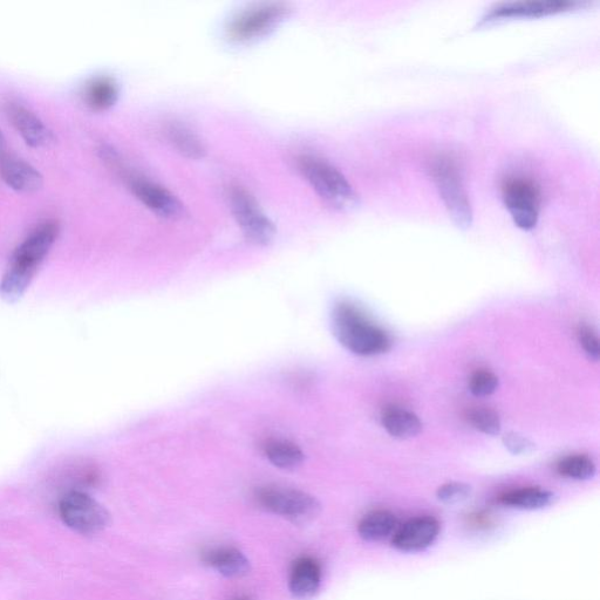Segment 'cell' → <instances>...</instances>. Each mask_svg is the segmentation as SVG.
I'll return each mask as SVG.
<instances>
[{
	"mask_svg": "<svg viewBox=\"0 0 600 600\" xmlns=\"http://www.w3.org/2000/svg\"><path fill=\"white\" fill-rule=\"evenodd\" d=\"M322 585V570L315 559L302 558L293 565L289 588L292 596L299 600L315 597Z\"/></svg>",
	"mask_w": 600,
	"mask_h": 600,
	"instance_id": "9a60e30c",
	"label": "cell"
},
{
	"mask_svg": "<svg viewBox=\"0 0 600 600\" xmlns=\"http://www.w3.org/2000/svg\"><path fill=\"white\" fill-rule=\"evenodd\" d=\"M499 378L489 371H477L469 380V390L475 397L483 398L494 394L499 388Z\"/></svg>",
	"mask_w": 600,
	"mask_h": 600,
	"instance_id": "d4e9b609",
	"label": "cell"
},
{
	"mask_svg": "<svg viewBox=\"0 0 600 600\" xmlns=\"http://www.w3.org/2000/svg\"><path fill=\"white\" fill-rule=\"evenodd\" d=\"M264 455L279 469L293 470L303 465L305 454L295 442L272 439L264 445Z\"/></svg>",
	"mask_w": 600,
	"mask_h": 600,
	"instance_id": "ffe728a7",
	"label": "cell"
},
{
	"mask_svg": "<svg viewBox=\"0 0 600 600\" xmlns=\"http://www.w3.org/2000/svg\"><path fill=\"white\" fill-rule=\"evenodd\" d=\"M5 111L27 145L34 148L49 147L56 140L51 129L29 108L18 102H8Z\"/></svg>",
	"mask_w": 600,
	"mask_h": 600,
	"instance_id": "4fadbf2b",
	"label": "cell"
},
{
	"mask_svg": "<svg viewBox=\"0 0 600 600\" xmlns=\"http://www.w3.org/2000/svg\"><path fill=\"white\" fill-rule=\"evenodd\" d=\"M503 445L511 454L525 455L533 453L536 445L520 433L510 432L503 436Z\"/></svg>",
	"mask_w": 600,
	"mask_h": 600,
	"instance_id": "83f0119b",
	"label": "cell"
},
{
	"mask_svg": "<svg viewBox=\"0 0 600 600\" xmlns=\"http://www.w3.org/2000/svg\"><path fill=\"white\" fill-rule=\"evenodd\" d=\"M166 135L177 152L188 159H201L206 154V147L199 136L180 122L169 124L166 128Z\"/></svg>",
	"mask_w": 600,
	"mask_h": 600,
	"instance_id": "7402d4cb",
	"label": "cell"
},
{
	"mask_svg": "<svg viewBox=\"0 0 600 600\" xmlns=\"http://www.w3.org/2000/svg\"><path fill=\"white\" fill-rule=\"evenodd\" d=\"M119 93L117 81L111 77H99L87 84L84 97L86 104L95 111H107L117 104Z\"/></svg>",
	"mask_w": 600,
	"mask_h": 600,
	"instance_id": "44dd1931",
	"label": "cell"
},
{
	"mask_svg": "<svg viewBox=\"0 0 600 600\" xmlns=\"http://www.w3.org/2000/svg\"><path fill=\"white\" fill-rule=\"evenodd\" d=\"M59 514L67 527L83 535L98 534L111 521L108 511L80 490H71L61 497Z\"/></svg>",
	"mask_w": 600,
	"mask_h": 600,
	"instance_id": "30bf717a",
	"label": "cell"
},
{
	"mask_svg": "<svg viewBox=\"0 0 600 600\" xmlns=\"http://www.w3.org/2000/svg\"><path fill=\"white\" fill-rule=\"evenodd\" d=\"M6 154V142L2 132H0V159Z\"/></svg>",
	"mask_w": 600,
	"mask_h": 600,
	"instance_id": "f1b7e54d",
	"label": "cell"
},
{
	"mask_svg": "<svg viewBox=\"0 0 600 600\" xmlns=\"http://www.w3.org/2000/svg\"><path fill=\"white\" fill-rule=\"evenodd\" d=\"M441 525L434 517H415L399 525L392 537L393 547L406 554L425 551L438 541Z\"/></svg>",
	"mask_w": 600,
	"mask_h": 600,
	"instance_id": "7c38bea8",
	"label": "cell"
},
{
	"mask_svg": "<svg viewBox=\"0 0 600 600\" xmlns=\"http://www.w3.org/2000/svg\"><path fill=\"white\" fill-rule=\"evenodd\" d=\"M586 3L572 0H523L495 4L481 17L477 27H487L509 20L540 19L583 9Z\"/></svg>",
	"mask_w": 600,
	"mask_h": 600,
	"instance_id": "9c48e42d",
	"label": "cell"
},
{
	"mask_svg": "<svg viewBox=\"0 0 600 600\" xmlns=\"http://www.w3.org/2000/svg\"><path fill=\"white\" fill-rule=\"evenodd\" d=\"M502 199L516 227L524 231L537 227L542 192L535 180L524 175L506 177L502 183Z\"/></svg>",
	"mask_w": 600,
	"mask_h": 600,
	"instance_id": "52a82bcc",
	"label": "cell"
},
{
	"mask_svg": "<svg viewBox=\"0 0 600 600\" xmlns=\"http://www.w3.org/2000/svg\"><path fill=\"white\" fill-rule=\"evenodd\" d=\"M432 176L449 217L456 227H472L474 213L458 163L450 156L440 155L432 163Z\"/></svg>",
	"mask_w": 600,
	"mask_h": 600,
	"instance_id": "277c9868",
	"label": "cell"
},
{
	"mask_svg": "<svg viewBox=\"0 0 600 600\" xmlns=\"http://www.w3.org/2000/svg\"><path fill=\"white\" fill-rule=\"evenodd\" d=\"M557 472L568 479L591 480L597 473L595 462L585 455H571L557 463Z\"/></svg>",
	"mask_w": 600,
	"mask_h": 600,
	"instance_id": "603a6c76",
	"label": "cell"
},
{
	"mask_svg": "<svg viewBox=\"0 0 600 600\" xmlns=\"http://www.w3.org/2000/svg\"><path fill=\"white\" fill-rule=\"evenodd\" d=\"M255 497L259 506L296 525L309 524L322 513V504L303 490L267 486L258 489Z\"/></svg>",
	"mask_w": 600,
	"mask_h": 600,
	"instance_id": "8992f818",
	"label": "cell"
},
{
	"mask_svg": "<svg viewBox=\"0 0 600 600\" xmlns=\"http://www.w3.org/2000/svg\"><path fill=\"white\" fill-rule=\"evenodd\" d=\"M0 176L9 187L19 193L38 192L44 184V177L38 169L29 162L8 154L0 159Z\"/></svg>",
	"mask_w": 600,
	"mask_h": 600,
	"instance_id": "5bb4252c",
	"label": "cell"
},
{
	"mask_svg": "<svg viewBox=\"0 0 600 600\" xmlns=\"http://www.w3.org/2000/svg\"><path fill=\"white\" fill-rule=\"evenodd\" d=\"M470 495H472V487L462 482H448L443 484L436 492L438 500L450 504V506L468 500Z\"/></svg>",
	"mask_w": 600,
	"mask_h": 600,
	"instance_id": "484cf974",
	"label": "cell"
},
{
	"mask_svg": "<svg viewBox=\"0 0 600 600\" xmlns=\"http://www.w3.org/2000/svg\"><path fill=\"white\" fill-rule=\"evenodd\" d=\"M229 204L238 227L247 240L257 247H268L274 242L277 230L274 222L259 207L255 197L241 187L229 190Z\"/></svg>",
	"mask_w": 600,
	"mask_h": 600,
	"instance_id": "ba28073f",
	"label": "cell"
},
{
	"mask_svg": "<svg viewBox=\"0 0 600 600\" xmlns=\"http://www.w3.org/2000/svg\"><path fill=\"white\" fill-rule=\"evenodd\" d=\"M298 166L320 199L330 207L351 211L359 206V195L352 184L330 163L315 156H302Z\"/></svg>",
	"mask_w": 600,
	"mask_h": 600,
	"instance_id": "3957f363",
	"label": "cell"
},
{
	"mask_svg": "<svg viewBox=\"0 0 600 600\" xmlns=\"http://www.w3.org/2000/svg\"><path fill=\"white\" fill-rule=\"evenodd\" d=\"M386 432L394 439L408 440L415 438L422 431V422L417 414L404 408H387L381 417Z\"/></svg>",
	"mask_w": 600,
	"mask_h": 600,
	"instance_id": "d6986e66",
	"label": "cell"
},
{
	"mask_svg": "<svg viewBox=\"0 0 600 600\" xmlns=\"http://www.w3.org/2000/svg\"><path fill=\"white\" fill-rule=\"evenodd\" d=\"M204 561L218 574L228 578H242L248 576L251 571V564L247 556L235 548L210 551Z\"/></svg>",
	"mask_w": 600,
	"mask_h": 600,
	"instance_id": "2e32d148",
	"label": "cell"
},
{
	"mask_svg": "<svg viewBox=\"0 0 600 600\" xmlns=\"http://www.w3.org/2000/svg\"><path fill=\"white\" fill-rule=\"evenodd\" d=\"M291 8L285 3H261L238 12L227 26L231 43L250 44L269 36L289 17Z\"/></svg>",
	"mask_w": 600,
	"mask_h": 600,
	"instance_id": "5b68a950",
	"label": "cell"
},
{
	"mask_svg": "<svg viewBox=\"0 0 600 600\" xmlns=\"http://www.w3.org/2000/svg\"><path fill=\"white\" fill-rule=\"evenodd\" d=\"M236 600H250L249 598H238Z\"/></svg>",
	"mask_w": 600,
	"mask_h": 600,
	"instance_id": "f546056e",
	"label": "cell"
},
{
	"mask_svg": "<svg viewBox=\"0 0 600 600\" xmlns=\"http://www.w3.org/2000/svg\"><path fill=\"white\" fill-rule=\"evenodd\" d=\"M556 501V495L550 490L540 487H528L504 493L500 497L503 506L518 510H542L552 506Z\"/></svg>",
	"mask_w": 600,
	"mask_h": 600,
	"instance_id": "ac0fdd59",
	"label": "cell"
},
{
	"mask_svg": "<svg viewBox=\"0 0 600 600\" xmlns=\"http://www.w3.org/2000/svg\"><path fill=\"white\" fill-rule=\"evenodd\" d=\"M127 181L136 199L155 215L169 221L182 220L186 216L184 204L160 184L135 175H127Z\"/></svg>",
	"mask_w": 600,
	"mask_h": 600,
	"instance_id": "8fae6325",
	"label": "cell"
},
{
	"mask_svg": "<svg viewBox=\"0 0 600 600\" xmlns=\"http://www.w3.org/2000/svg\"><path fill=\"white\" fill-rule=\"evenodd\" d=\"M467 420L476 431L486 435H499L501 433V420L499 414L493 409L486 407H475L469 409Z\"/></svg>",
	"mask_w": 600,
	"mask_h": 600,
	"instance_id": "cb8c5ba5",
	"label": "cell"
},
{
	"mask_svg": "<svg viewBox=\"0 0 600 600\" xmlns=\"http://www.w3.org/2000/svg\"><path fill=\"white\" fill-rule=\"evenodd\" d=\"M398 528V518L391 511L377 510L363 517L358 533L366 542L379 543L393 537Z\"/></svg>",
	"mask_w": 600,
	"mask_h": 600,
	"instance_id": "e0dca14e",
	"label": "cell"
},
{
	"mask_svg": "<svg viewBox=\"0 0 600 600\" xmlns=\"http://www.w3.org/2000/svg\"><path fill=\"white\" fill-rule=\"evenodd\" d=\"M332 330L338 342L357 356H378L392 347L388 333L351 303L342 302L334 306Z\"/></svg>",
	"mask_w": 600,
	"mask_h": 600,
	"instance_id": "7a4b0ae2",
	"label": "cell"
},
{
	"mask_svg": "<svg viewBox=\"0 0 600 600\" xmlns=\"http://www.w3.org/2000/svg\"><path fill=\"white\" fill-rule=\"evenodd\" d=\"M578 339L588 357L593 361H598L600 357L599 338L592 327L588 325L579 327Z\"/></svg>",
	"mask_w": 600,
	"mask_h": 600,
	"instance_id": "4316f807",
	"label": "cell"
},
{
	"mask_svg": "<svg viewBox=\"0 0 600 600\" xmlns=\"http://www.w3.org/2000/svg\"><path fill=\"white\" fill-rule=\"evenodd\" d=\"M58 235V223L46 221L34 229L19 245L0 281V297L5 302L16 303L25 295L40 265L57 241Z\"/></svg>",
	"mask_w": 600,
	"mask_h": 600,
	"instance_id": "6da1fadb",
	"label": "cell"
}]
</instances>
